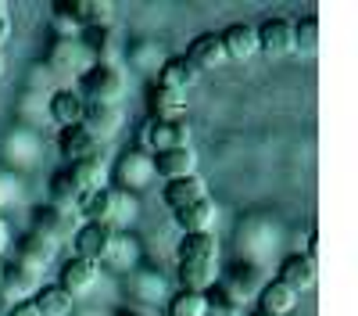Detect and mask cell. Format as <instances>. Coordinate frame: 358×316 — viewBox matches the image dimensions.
<instances>
[{"mask_svg": "<svg viewBox=\"0 0 358 316\" xmlns=\"http://www.w3.org/2000/svg\"><path fill=\"white\" fill-rule=\"evenodd\" d=\"M176 273L183 291H208L219 277V238L212 230L204 234H183L176 245Z\"/></svg>", "mask_w": 358, "mask_h": 316, "instance_id": "cell-1", "label": "cell"}, {"mask_svg": "<svg viewBox=\"0 0 358 316\" xmlns=\"http://www.w3.org/2000/svg\"><path fill=\"white\" fill-rule=\"evenodd\" d=\"M79 97L83 101H97V104H118L126 97V76L118 72L115 65H108V62L90 65L79 76Z\"/></svg>", "mask_w": 358, "mask_h": 316, "instance_id": "cell-2", "label": "cell"}, {"mask_svg": "<svg viewBox=\"0 0 358 316\" xmlns=\"http://www.w3.org/2000/svg\"><path fill=\"white\" fill-rule=\"evenodd\" d=\"M194 140V130L187 119H169V123H158L151 119L143 130V144H147V155H165V151H179V148H190Z\"/></svg>", "mask_w": 358, "mask_h": 316, "instance_id": "cell-3", "label": "cell"}, {"mask_svg": "<svg viewBox=\"0 0 358 316\" xmlns=\"http://www.w3.org/2000/svg\"><path fill=\"white\" fill-rule=\"evenodd\" d=\"M255 36H258V54H265L268 62H280V57L294 54V22L283 15H273L262 25H255Z\"/></svg>", "mask_w": 358, "mask_h": 316, "instance_id": "cell-4", "label": "cell"}, {"mask_svg": "<svg viewBox=\"0 0 358 316\" xmlns=\"http://www.w3.org/2000/svg\"><path fill=\"white\" fill-rule=\"evenodd\" d=\"M115 238H118V230L108 226V223H83L76 234H72V241H76V259H86V263L97 266L101 259H108Z\"/></svg>", "mask_w": 358, "mask_h": 316, "instance_id": "cell-5", "label": "cell"}, {"mask_svg": "<svg viewBox=\"0 0 358 316\" xmlns=\"http://www.w3.org/2000/svg\"><path fill=\"white\" fill-rule=\"evenodd\" d=\"M151 180H155V158L147 151H126L122 158L115 162V184L122 187L126 194L143 191Z\"/></svg>", "mask_w": 358, "mask_h": 316, "instance_id": "cell-6", "label": "cell"}, {"mask_svg": "<svg viewBox=\"0 0 358 316\" xmlns=\"http://www.w3.org/2000/svg\"><path fill=\"white\" fill-rule=\"evenodd\" d=\"M280 284H287L294 295H301V291H312L315 280H319V266H315V255L312 252H294L287 255L283 263H280Z\"/></svg>", "mask_w": 358, "mask_h": 316, "instance_id": "cell-7", "label": "cell"}, {"mask_svg": "<svg viewBox=\"0 0 358 316\" xmlns=\"http://www.w3.org/2000/svg\"><path fill=\"white\" fill-rule=\"evenodd\" d=\"M219 43H222V54H226V62H251V57L258 54V36H255V25L248 22H233L226 25L222 33H219Z\"/></svg>", "mask_w": 358, "mask_h": 316, "instance_id": "cell-8", "label": "cell"}, {"mask_svg": "<svg viewBox=\"0 0 358 316\" xmlns=\"http://www.w3.org/2000/svg\"><path fill=\"white\" fill-rule=\"evenodd\" d=\"M219 291H222L233 305H244V298H251V295L262 291V270H258L255 263H236V266L226 273V280H222Z\"/></svg>", "mask_w": 358, "mask_h": 316, "instance_id": "cell-9", "label": "cell"}, {"mask_svg": "<svg viewBox=\"0 0 358 316\" xmlns=\"http://www.w3.org/2000/svg\"><path fill=\"white\" fill-rule=\"evenodd\" d=\"M97 277H101V270H97L94 263H86V259H76V255H72L69 263L62 266V277H57V287H62L65 295L79 298V295H86V291H94Z\"/></svg>", "mask_w": 358, "mask_h": 316, "instance_id": "cell-10", "label": "cell"}, {"mask_svg": "<svg viewBox=\"0 0 358 316\" xmlns=\"http://www.w3.org/2000/svg\"><path fill=\"white\" fill-rule=\"evenodd\" d=\"M208 198V184H204V177H183V180H169L165 184V191H162V201L172 209V212H179V209H187V205H197V201H204Z\"/></svg>", "mask_w": 358, "mask_h": 316, "instance_id": "cell-11", "label": "cell"}, {"mask_svg": "<svg viewBox=\"0 0 358 316\" xmlns=\"http://www.w3.org/2000/svg\"><path fill=\"white\" fill-rule=\"evenodd\" d=\"M57 148H62V155L69 162H79V158H90V155H101V140L90 133L83 123H76V126H62V133H57Z\"/></svg>", "mask_w": 358, "mask_h": 316, "instance_id": "cell-12", "label": "cell"}, {"mask_svg": "<svg viewBox=\"0 0 358 316\" xmlns=\"http://www.w3.org/2000/svg\"><path fill=\"white\" fill-rule=\"evenodd\" d=\"M36 287H40V277L22 266V263H11V266H0V291H4L8 298L15 302H29L36 295Z\"/></svg>", "mask_w": 358, "mask_h": 316, "instance_id": "cell-13", "label": "cell"}, {"mask_svg": "<svg viewBox=\"0 0 358 316\" xmlns=\"http://www.w3.org/2000/svg\"><path fill=\"white\" fill-rule=\"evenodd\" d=\"M187 65L201 76V72H208V69H219L222 62H226V54H222V43H219V33H201L190 47H187Z\"/></svg>", "mask_w": 358, "mask_h": 316, "instance_id": "cell-14", "label": "cell"}, {"mask_svg": "<svg viewBox=\"0 0 358 316\" xmlns=\"http://www.w3.org/2000/svg\"><path fill=\"white\" fill-rule=\"evenodd\" d=\"M83 126L94 133L97 140L111 137L122 130V111H118V104H97V101H86L83 104Z\"/></svg>", "mask_w": 358, "mask_h": 316, "instance_id": "cell-15", "label": "cell"}, {"mask_svg": "<svg viewBox=\"0 0 358 316\" xmlns=\"http://www.w3.org/2000/svg\"><path fill=\"white\" fill-rule=\"evenodd\" d=\"M76 212H79L86 223H108V226H115V191H111V187H101V191L79 194Z\"/></svg>", "mask_w": 358, "mask_h": 316, "instance_id": "cell-16", "label": "cell"}, {"mask_svg": "<svg viewBox=\"0 0 358 316\" xmlns=\"http://www.w3.org/2000/svg\"><path fill=\"white\" fill-rule=\"evenodd\" d=\"M255 298H258V312L262 316H294L297 298L301 295H294L290 287L280 284V280H268V284H262V291Z\"/></svg>", "mask_w": 358, "mask_h": 316, "instance_id": "cell-17", "label": "cell"}, {"mask_svg": "<svg viewBox=\"0 0 358 316\" xmlns=\"http://www.w3.org/2000/svg\"><path fill=\"white\" fill-rule=\"evenodd\" d=\"M197 79L201 76L187 65V57H165L162 69H158V86H165V90H172V94H183V97L194 90Z\"/></svg>", "mask_w": 358, "mask_h": 316, "instance_id": "cell-18", "label": "cell"}, {"mask_svg": "<svg viewBox=\"0 0 358 316\" xmlns=\"http://www.w3.org/2000/svg\"><path fill=\"white\" fill-rule=\"evenodd\" d=\"M147 111H151V119H158V123L183 119V115H187V97L172 94V90H165V86L155 83L151 90H147Z\"/></svg>", "mask_w": 358, "mask_h": 316, "instance_id": "cell-19", "label": "cell"}, {"mask_svg": "<svg viewBox=\"0 0 358 316\" xmlns=\"http://www.w3.org/2000/svg\"><path fill=\"white\" fill-rule=\"evenodd\" d=\"M33 223H36V234H43V238H47V241H54V245H62L65 238H72V234H76V230H72V212L54 209V205L36 209Z\"/></svg>", "mask_w": 358, "mask_h": 316, "instance_id": "cell-20", "label": "cell"}, {"mask_svg": "<svg viewBox=\"0 0 358 316\" xmlns=\"http://www.w3.org/2000/svg\"><path fill=\"white\" fill-rule=\"evenodd\" d=\"M151 158H155V177H165V180L194 177V169H197L194 148H179V151H165V155H151Z\"/></svg>", "mask_w": 358, "mask_h": 316, "instance_id": "cell-21", "label": "cell"}, {"mask_svg": "<svg viewBox=\"0 0 358 316\" xmlns=\"http://www.w3.org/2000/svg\"><path fill=\"white\" fill-rule=\"evenodd\" d=\"M215 216H219V209H215L212 198H204V201H197V205H187V209L172 212L176 226L183 230V234H204V230H212Z\"/></svg>", "mask_w": 358, "mask_h": 316, "instance_id": "cell-22", "label": "cell"}, {"mask_svg": "<svg viewBox=\"0 0 358 316\" xmlns=\"http://www.w3.org/2000/svg\"><path fill=\"white\" fill-rule=\"evenodd\" d=\"M69 177L76 180V187L86 194V191H101L108 187V165L101 155H90V158H79L69 165Z\"/></svg>", "mask_w": 358, "mask_h": 316, "instance_id": "cell-23", "label": "cell"}, {"mask_svg": "<svg viewBox=\"0 0 358 316\" xmlns=\"http://www.w3.org/2000/svg\"><path fill=\"white\" fill-rule=\"evenodd\" d=\"M54 252H57V245L47 241L43 234H36V230H33V234H25V238L18 241V263L29 266L33 273H40V270L50 263V259H54Z\"/></svg>", "mask_w": 358, "mask_h": 316, "instance_id": "cell-24", "label": "cell"}, {"mask_svg": "<svg viewBox=\"0 0 358 316\" xmlns=\"http://www.w3.org/2000/svg\"><path fill=\"white\" fill-rule=\"evenodd\" d=\"M83 104H86V101L79 97V90L65 86V90H54L47 111H50V119H54L57 126H76V123H83Z\"/></svg>", "mask_w": 358, "mask_h": 316, "instance_id": "cell-25", "label": "cell"}, {"mask_svg": "<svg viewBox=\"0 0 358 316\" xmlns=\"http://www.w3.org/2000/svg\"><path fill=\"white\" fill-rule=\"evenodd\" d=\"M29 302L40 309V316H69L72 305H76V298L65 295L57 284H40V287H36V295L29 298Z\"/></svg>", "mask_w": 358, "mask_h": 316, "instance_id": "cell-26", "label": "cell"}, {"mask_svg": "<svg viewBox=\"0 0 358 316\" xmlns=\"http://www.w3.org/2000/svg\"><path fill=\"white\" fill-rule=\"evenodd\" d=\"M76 8V18H79V29H86V33H94V29H104L115 15V8L108 4V0H72Z\"/></svg>", "mask_w": 358, "mask_h": 316, "instance_id": "cell-27", "label": "cell"}, {"mask_svg": "<svg viewBox=\"0 0 358 316\" xmlns=\"http://www.w3.org/2000/svg\"><path fill=\"white\" fill-rule=\"evenodd\" d=\"M294 54L315 57L319 54V18L305 15L301 22H294Z\"/></svg>", "mask_w": 358, "mask_h": 316, "instance_id": "cell-28", "label": "cell"}, {"mask_svg": "<svg viewBox=\"0 0 358 316\" xmlns=\"http://www.w3.org/2000/svg\"><path fill=\"white\" fill-rule=\"evenodd\" d=\"M79 187H76V180L69 177V169L65 172H54V180H50V205L54 209H76V201H79Z\"/></svg>", "mask_w": 358, "mask_h": 316, "instance_id": "cell-29", "label": "cell"}, {"mask_svg": "<svg viewBox=\"0 0 358 316\" xmlns=\"http://www.w3.org/2000/svg\"><path fill=\"white\" fill-rule=\"evenodd\" d=\"M169 316H208V291H176Z\"/></svg>", "mask_w": 358, "mask_h": 316, "instance_id": "cell-30", "label": "cell"}, {"mask_svg": "<svg viewBox=\"0 0 358 316\" xmlns=\"http://www.w3.org/2000/svg\"><path fill=\"white\" fill-rule=\"evenodd\" d=\"M50 25H54L62 36H76V33H83V29H79V18H76V8H72V0H54V8H50Z\"/></svg>", "mask_w": 358, "mask_h": 316, "instance_id": "cell-31", "label": "cell"}, {"mask_svg": "<svg viewBox=\"0 0 358 316\" xmlns=\"http://www.w3.org/2000/svg\"><path fill=\"white\" fill-rule=\"evenodd\" d=\"M8 316H40V309H36L33 302H18V305L8 312Z\"/></svg>", "mask_w": 358, "mask_h": 316, "instance_id": "cell-32", "label": "cell"}, {"mask_svg": "<svg viewBox=\"0 0 358 316\" xmlns=\"http://www.w3.org/2000/svg\"><path fill=\"white\" fill-rule=\"evenodd\" d=\"M8 36H11V18H0V47L8 43Z\"/></svg>", "mask_w": 358, "mask_h": 316, "instance_id": "cell-33", "label": "cell"}, {"mask_svg": "<svg viewBox=\"0 0 358 316\" xmlns=\"http://www.w3.org/2000/svg\"><path fill=\"white\" fill-rule=\"evenodd\" d=\"M8 248V230H4V223H0V252Z\"/></svg>", "mask_w": 358, "mask_h": 316, "instance_id": "cell-34", "label": "cell"}, {"mask_svg": "<svg viewBox=\"0 0 358 316\" xmlns=\"http://www.w3.org/2000/svg\"><path fill=\"white\" fill-rule=\"evenodd\" d=\"M115 316H143V312H133V309H118Z\"/></svg>", "mask_w": 358, "mask_h": 316, "instance_id": "cell-35", "label": "cell"}, {"mask_svg": "<svg viewBox=\"0 0 358 316\" xmlns=\"http://www.w3.org/2000/svg\"><path fill=\"white\" fill-rule=\"evenodd\" d=\"M0 18H8V0H0Z\"/></svg>", "mask_w": 358, "mask_h": 316, "instance_id": "cell-36", "label": "cell"}, {"mask_svg": "<svg viewBox=\"0 0 358 316\" xmlns=\"http://www.w3.org/2000/svg\"><path fill=\"white\" fill-rule=\"evenodd\" d=\"M0 72H4V57H0Z\"/></svg>", "mask_w": 358, "mask_h": 316, "instance_id": "cell-37", "label": "cell"}, {"mask_svg": "<svg viewBox=\"0 0 358 316\" xmlns=\"http://www.w3.org/2000/svg\"><path fill=\"white\" fill-rule=\"evenodd\" d=\"M244 316H262V312H244Z\"/></svg>", "mask_w": 358, "mask_h": 316, "instance_id": "cell-38", "label": "cell"}]
</instances>
